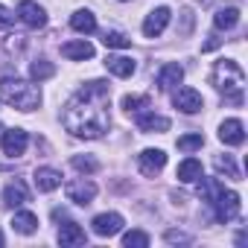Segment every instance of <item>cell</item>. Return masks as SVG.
I'll use <instances>...</instances> for the list:
<instances>
[{
    "mask_svg": "<svg viewBox=\"0 0 248 248\" xmlns=\"http://www.w3.org/2000/svg\"><path fill=\"white\" fill-rule=\"evenodd\" d=\"M123 245H126V248H146L149 236L143 231H129V233H123Z\"/></svg>",
    "mask_w": 248,
    "mask_h": 248,
    "instance_id": "obj_29",
    "label": "cell"
},
{
    "mask_svg": "<svg viewBox=\"0 0 248 248\" xmlns=\"http://www.w3.org/2000/svg\"><path fill=\"white\" fill-rule=\"evenodd\" d=\"M56 73V67L47 62V59H35L32 64H30V76H32V82H44V79H50Z\"/></svg>",
    "mask_w": 248,
    "mask_h": 248,
    "instance_id": "obj_24",
    "label": "cell"
},
{
    "mask_svg": "<svg viewBox=\"0 0 248 248\" xmlns=\"http://www.w3.org/2000/svg\"><path fill=\"white\" fill-rule=\"evenodd\" d=\"M202 178H204V172H202V164H199L196 158H184V161L178 164V181L196 184V181H202Z\"/></svg>",
    "mask_w": 248,
    "mask_h": 248,
    "instance_id": "obj_20",
    "label": "cell"
},
{
    "mask_svg": "<svg viewBox=\"0 0 248 248\" xmlns=\"http://www.w3.org/2000/svg\"><path fill=\"white\" fill-rule=\"evenodd\" d=\"M210 85L225 96V102L242 105V88H245V70L233 59H222L210 70Z\"/></svg>",
    "mask_w": 248,
    "mask_h": 248,
    "instance_id": "obj_2",
    "label": "cell"
},
{
    "mask_svg": "<svg viewBox=\"0 0 248 248\" xmlns=\"http://www.w3.org/2000/svg\"><path fill=\"white\" fill-rule=\"evenodd\" d=\"M216 172L219 175H228V178H239V170H236V164H233V158L231 155H216Z\"/></svg>",
    "mask_w": 248,
    "mask_h": 248,
    "instance_id": "obj_26",
    "label": "cell"
},
{
    "mask_svg": "<svg viewBox=\"0 0 248 248\" xmlns=\"http://www.w3.org/2000/svg\"><path fill=\"white\" fill-rule=\"evenodd\" d=\"M239 24V9L236 6H228V9H219L213 15V27L216 30H233Z\"/></svg>",
    "mask_w": 248,
    "mask_h": 248,
    "instance_id": "obj_23",
    "label": "cell"
},
{
    "mask_svg": "<svg viewBox=\"0 0 248 248\" xmlns=\"http://www.w3.org/2000/svg\"><path fill=\"white\" fill-rule=\"evenodd\" d=\"M15 18H18L15 12H9V9H6L3 3H0V30H9V27L15 24Z\"/></svg>",
    "mask_w": 248,
    "mask_h": 248,
    "instance_id": "obj_31",
    "label": "cell"
},
{
    "mask_svg": "<svg viewBox=\"0 0 248 248\" xmlns=\"http://www.w3.org/2000/svg\"><path fill=\"white\" fill-rule=\"evenodd\" d=\"M32 178H35V187H38L41 193H50V190L62 187V172L53 170V167H38Z\"/></svg>",
    "mask_w": 248,
    "mask_h": 248,
    "instance_id": "obj_15",
    "label": "cell"
},
{
    "mask_svg": "<svg viewBox=\"0 0 248 248\" xmlns=\"http://www.w3.org/2000/svg\"><path fill=\"white\" fill-rule=\"evenodd\" d=\"M111 91H108V82L102 79H91L85 82L73 99L64 105V114H62V123L64 129L73 135V138H85V140H93V138H102L111 126Z\"/></svg>",
    "mask_w": 248,
    "mask_h": 248,
    "instance_id": "obj_1",
    "label": "cell"
},
{
    "mask_svg": "<svg viewBox=\"0 0 248 248\" xmlns=\"http://www.w3.org/2000/svg\"><path fill=\"white\" fill-rule=\"evenodd\" d=\"M18 18L30 27V30H41L47 24V12L35 3V0H21L18 3Z\"/></svg>",
    "mask_w": 248,
    "mask_h": 248,
    "instance_id": "obj_8",
    "label": "cell"
},
{
    "mask_svg": "<svg viewBox=\"0 0 248 248\" xmlns=\"http://www.w3.org/2000/svg\"><path fill=\"white\" fill-rule=\"evenodd\" d=\"M138 129L140 132H146V135H152V132H167L170 129V117H164V114H155V111H140L138 114Z\"/></svg>",
    "mask_w": 248,
    "mask_h": 248,
    "instance_id": "obj_13",
    "label": "cell"
},
{
    "mask_svg": "<svg viewBox=\"0 0 248 248\" xmlns=\"http://www.w3.org/2000/svg\"><path fill=\"white\" fill-rule=\"evenodd\" d=\"M3 202H6L9 207H21V204H27V202H30V190H27V184H24V181H12V184H6V190H3Z\"/></svg>",
    "mask_w": 248,
    "mask_h": 248,
    "instance_id": "obj_18",
    "label": "cell"
},
{
    "mask_svg": "<svg viewBox=\"0 0 248 248\" xmlns=\"http://www.w3.org/2000/svg\"><path fill=\"white\" fill-rule=\"evenodd\" d=\"M219 140H222L225 146H239V143L245 140V126H242V120H236V117L225 120L222 126H219Z\"/></svg>",
    "mask_w": 248,
    "mask_h": 248,
    "instance_id": "obj_12",
    "label": "cell"
},
{
    "mask_svg": "<svg viewBox=\"0 0 248 248\" xmlns=\"http://www.w3.org/2000/svg\"><path fill=\"white\" fill-rule=\"evenodd\" d=\"M202 193H204L207 204H213V210H216V219H219V222H231V219H236V216H239V193L225 190L216 178L202 181Z\"/></svg>",
    "mask_w": 248,
    "mask_h": 248,
    "instance_id": "obj_4",
    "label": "cell"
},
{
    "mask_svg": "<svg viewBox=\"0 0 248 248\" xmlns=\"http://www.w3.org/2000/svg\"><path fill=\"white\" fill-rule=\"evenodd\" d=\"M105 67H108V73L126 79V76H132V73L138 70V62L129 59V56H108V59H105Z\"/></svg>",
    "mask_w": 248,
    "mask_h": 248,
    "instance_id": "obj_16",
    "label": "cell"
},
{
    "mask_svg": "<svg viewBox=\"0 0 248 248\" xmlns=\"http://www.w3.org/2000/svg\"><path fill=\"white\" fill-rule=\"evenodd\" d=\"M167 242H190V236L178 233V231H167Z\"/></svg>",
    "mask_w": 248,
    "mask_h": 248,
    "instance_id": "obj_32",
    "label": "cell"
},
{
    "mask_svg": "<svg viewBox=\"0 0 248 248\" xmlns=\"http://www.w3.org/2000/svg\"><path fill=\"white\" fill-rule=\"evenodd\" d=\"M91 228L96 236H114L123 231V216L120 213H99V216H93Z\"/></svg>",
    "mask_w": 248,
    "mask_h": 248,
    "instance_id": "obj_11",
    "label": "cell"
},
{
    "mask_svg": "<svg viewBox=\"0 0 248 248\" xmlns=\"http://www.w3.org/2000/svg\"><path fill=\"white\" fill-rule=\"evenodd\" d=\"M172 105H175L178 111H184V114H199V111L204 108V99H202V93H199L196 88L181 85V88L172 91Z\"/></svg>",
    "mask_w": 248,
    "mask_h": 248,
    "instance_id": "obj_5",
    "label": "cell"
},
{
    "mask_svg": "<svg viewBox=\"0 0 248 248\" xmlns=\"http://www.w3.org/2000/svg\"><path fill=\"white\" fill-rule=\"evenodd\" d=\"M123 108H126L129 114H140L143 108H149V96H123Z\"/></svg>",
    "mask_w": 248,
    "mask_h": 248,
    "instance_id": "obj_28",
    "label": "cell"
},
{
    "mask_svg": "<svg viewBox=\"0 0 248 248\" xmlns=\"http://www.w3.org/2000/svg\"><path fill=\"white\" fill-rule=\"evenodd\" d=\"M59 242L64 248H73V245H85V231L76 225V222H64L59 228Z\"/></svg>",
    "mask_w": 248,
    "mask_h": 248,
    "instance_id": "obj_19",
    "label": "cell"
},
{
    "mask_svg": "<svg viewBox=\"0 0 248 248\" xmlns=\"http://www.w3.org/2000/svg\"><path fill=\"white\" fill-rule=\"evenodd\" d=\"M0 245H3V233H0Z\"/></svg>",
    "mask_w": 248,
    "mask_h": 248,
    "instance_id": "obj_34",
    "label": "cell"
},
{
    "mask_svg": "<svg viewBox=\"0 0 248 248\" xmlns=\"http://www.w3.org/2000/svg\"><path fill=\"white\" fill-rule=\"evenodd\" d=\"M123 3H126V0H123Z\"/></svg>",
    "mask_w": 248,
    "mask_h": 248,
    "instance_id": "obj_35",
    "label": "cell"
},
{
    "mask_svg": "<svg viewBox=\"0 0 248 248\" xmlns=\"http://www.w3.org/2000/svg\"><path fill=\"white\" fill-rule=\"evenodd\" d=\"M70 164H73V170H79V172H85V175H91V172H96V170H99V161H96V158H91V155H76Z\"/></svg>",
    "mask_w": 248,
    "mask_h": 248,
    "instance_id": "obj_27",
    "label": "cell"
},
{
    "mask_svg": "<svg viewBox=\"0 0 248 248\" xmlns=\"http://www.w3.org/2000/svg\"><path fill=\"white\" fill-rule=\"evenodd\" d=\"M213 47H219V38H216V35H210V41L204 44V50H213Z\"/></svg>",
    "mask_w": 248,
    "mask_h": 248,
    "instance_id": "obj_33",
    "label": "cell"
},
{
    "mask_svg": "<svg viewBox=\"0 0 248 248\" xmlns=\"http://www.w3.org/2000/svg\"><path fill=\"white\" fill-rule=\"evenodd\" d=\"M181 79H184V67L181 64H164L158 70V88L161 91H172L175 85H181Z\"/></svg>",
    "mask_w": 248,
    "mask_h": 248,
    "instance_id": "obj_17",
    "label": "cell"
},
{
    "mask_svg": "<svg viewBox=\"0 0 248 248\" xmlns=\"http://www.w3.org/2000/svg\"><path fill=\"white\" fill-rule=\"evenodd\" d=\"M64 193H67V202H73V204H91L96 196V184L91 178H76L67 184Z\"/></svg>",
    "mask_w": 248,
    "mask_h": 248,
    "instance_id": "obj_7",
    "label": "cell"
},
{
    "mask_svg": "<svg viewBox=\"0 0 248 248\" xmlns=\"http://www.w3.org/2000/svg\"><path fill=\"white\" fill-rule=\"evenodd\" d=\"M27 143H30V135L24 129H6L0 135V146H3V155L9 158H21L27 152Z\"/></svg>",
    "mask_w": 248,
    "mask_h": 248,
    "instance_id": "obj_6",
    "label": "cell"
},
{
    "mask_svg": "<svg viewBox=\"0 0 248 248\" xmlns=\"http://www.w3.org/2000/svg\"><path fill=\"white\" fill-rule=\"evenodd\" d=\"M62 56L70 59V62H85V59H93V44L79 38V41H67L62 44Z\"/></svg>",
    "mask_w": 248,
    "mask_h": 248,
    "instance_id": "obj_14",
    "label": "cell"
},
{
    "mask_svg": "<svg viewBox=\"0 0 248 248\" xmlns=\"http://www.w3.org/2000/svg\"><path fill=\"white\" fill-rule=\"evenodd\" d=\"M70 27H73L76 32H82V35H91V32L96 30V18H93L91 9H79V12L70 15Z\"/></svg>",
    "mask_w": 248,
    "mask_h": 248,
    "instance_id": "obj_21",
    "label": "cell"
},
{
    "mask_svg": "<svg viewBox=\"0 0 248 248\" xmlns=\"http://www.w3.org/2000/svg\"><path fill=\"white\" fill-rule=\"evenodd\" d=\"M202 146H204V138L202 135H184V138H178V149L181 152H196Z\"/></svg>",
    "mask_w": 248,
    "mask_h": 248,
    "instance_id": "obj_30",
    "label": "cell"
},
{
    "mask_svg": "<svg viewBox=\"0 0 248 248\" xmlns=\"http://www.w3.org/2000/svg\"><path fill=\"white\" fill-rule=\"evenodd\" d=\"M170 18H172V12H170L167 6H158V9H152V12L146 15V21H143V35H146V38H158V35L167 30Z\"/></svg>",
    "mask_w": 248,
    "mask_h": 248,
    "instance_id": "obj_9",
    "label": "cell"
},
{
    "mask_svg": "<svg viewBox=\"0 0 248 248\" xmlns=\"http://www.w3.org/2000/svg\"><path fill=\"white\" fill-rule=\"evenodd\" d=\"M102 44H105V47H114V50H126V47L132 44V38H129L126 32H117V30H108V32L102 35Z\"/></svg>",
    "mask_w": 248,
    "mask_h": 248,
    "instance_id": "obj_25",
    "label": "cell"
},
{
    "mask_svg": "<svg viewBox=\"0 0 248 248\" xmlns=\"http://www.w3.org/2000/svg\"><path fill=\"white\" fill-rule=\"evenodd\" d=\"M138 167H140V172L143 175H158L164 167H167V155H164V149H143L140 155H138Z\"/></svg>",
    "mask_w": 248,
    "mask_h": 248,
    "instance_id": "obj_10",
    "label": "cell"
},
{
    "mask_svg": "<svg viewBox=\"0 0 248 248\" xmlns=\"http://www.w3.org/2000/svg\"><path fill=\"white\" fill-rule=\"evenodd\" d=\"M12 228H15L18 233H35V231H38V216L30 213V210H21V213L12 216Z\"/></svg>",
    "mask_w": 248,
    "mask_h": 248,
    "instance_id": "obj_22",
    "label": "cell"
},
{
    "mask_svg": "<svg viewBox=\"0 0 248 248\" xmlns=\"http://www.w3.org/2000/svg\"><path fill=\"white\" fill-rule=\"evenodd\" d=\"M0 102L12 105L18 111H35L41 105V88L27 79L6 76V79H0Z\"/></svg>",
    "mask_w": 248,
    "mask_h": 248,
    "instance_id": "obj_3",
    "label": "cell"
}]
</instances>
